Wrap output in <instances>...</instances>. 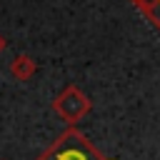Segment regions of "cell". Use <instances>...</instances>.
Returning <instances> with one entry per match:
<instances>
[{
    "label": "cell",
    "instance_id": "1",
    "mask_svg": "<svg viewBox=\"0 0 160 160\" xmlns=\"http://www.w3.org/2000/svg\"><path fill=\"white\" fill-rule=\"evenodd\" d=\"M40 160H105V158L92 148V142L82 132L70 128L55 140V145Z\"/></svg>",
    "mask_w": 160,
    "mask_h": 160
},
{
    "label": "cell",
    "instance_id": "2",
    "mask_svg": "<svg viewBox=\"0 0 160 160\" xmlns=\"http://www.w3.org/2000/svg\"><path fill=\"white\" fill-rule=\"evenodd\" d=\"M90 108H92V102H90V98L78 88V85H68V88H62L60 90V95L52 100V110L65 120V122H78V120H82L88 112H90Z\"/></svg>",
    "mask_w": 160,
    "mask_h": 160
},
{
    "label": "cell",
    "instance_id": "3",
    "mask_svg": "<svg viewBox=\"0 0 160 160\" xmlns=\"http://www.w3.org/2000/svg\"><path fill=\"white\" fill-rule=\"evenodd\" d=\"M35 70H38V65H35V60L30 55H18L10 62V75L15 80H30L35 75Z\"/></svg>",
    "mask_w": 160,
    "mask_h": 160
},
{
    "label": "cell",
    "instance_id": "4",
    "mask_svg": "<svg viewBox=\"0 0 160 160\" xmlns=\"http://www.w3.org/2000/svg\"><path fill=\"white\" fill-rule=\"evenodd\" d=\"M148 20H150V25L160 32V0H130Z\"/></svg>",
    "mask_w": 160,
    "mask_h": 160
},
{
    "label": "cell",
    "instance_id": "5",
    "mask_svg": "<svg viewBox=\"0 0 160 160\" xmlns=\"http://www.w3.org/2000/svg\"><path fill=\"white\" fill-rule=\"evenodd\" d=\"M2 50H5V38L0 35V52H2Z\"/></svg>",
    "mask_w": 160,
    "mask_h": 160
}]
</instances>
